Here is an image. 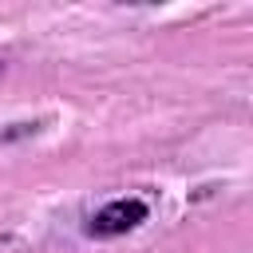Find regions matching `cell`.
Here are the masks:
<instances>
[{
  "label": "cell",
  "instance_id": "cell-1",
  "mask_svg": "<svg viewBox=\"0 0 253 253\" xmlns=\"http://www.w3.org/2000/svg\"><path fill=\"white\" fill-rule=\"evenodd\" d=\"M146 221V206L138 198H119L111 206H103L95 217H91V233L99 237H119V233H130L134 225Z\"/></svg>",
  "mask_w": 253,
  "mask_h": 253
},
{
  "label": "cell",
  "instance_id": "cell-2",
  "mask_svg": "<svg viewBox=\"0 0 253 253\" xmlns=\"http://www.w3.org/2000/svg\"><path fill=\"white\" fill-rule=\"evenodd\" d=\"M0 245H12V233H4V229H0Z\"/></svg>",
  "mask_w": 253,
  "mask_h": 253
}]
</instances>
